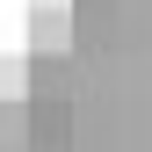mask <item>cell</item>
Here are the masks:
<instances>
[{
    "instance_id": "cell-1",
    "label": "cell",
    "mask_w": 152,
    "mask_h": 152,
    "mask_svg": "<svg viewBox=\"0 0 152 152\" xmlns=\"http://www.w3.org/2000/svg\"><path fill=\"white\" fill-rule=\"evenodd\" d=\"M65 36H72L65 7H36V15H29V51H36V58H58V51H65Z\"/></svg>"
}]
</instances>
